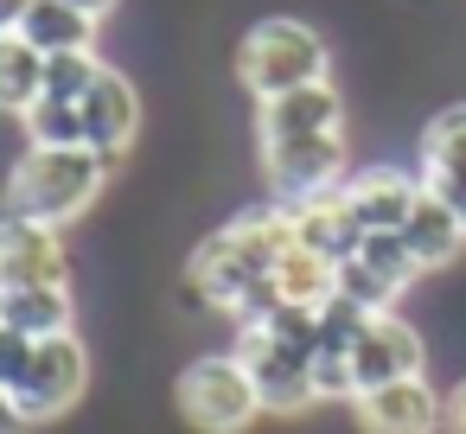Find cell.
Masks as SVG:
<instances>
[{"label": "cell", "instance_id": "9", "mask_svg": "<svg viewBox=\"0 0 466 434\" xmlns=\"http://www.w3.org/2000/svg\"><path fill=\"white\" fill-rule=\"evenodd\" d=\"M351 415H358V434H447V421H441L447 396L428 377L364 389V396H351Z\"/></svg>", "mask_w": 466, "mask_h": 434}, {"label": "cell", "instance_id": "22", "mask_svg": "<svg viewBox=\"0 0 466 434\" xmlns=\"http://www.w3.org/2000/svg\"><path fill=\"white\" fill-rule=\"evenodd\" d=\"M20 128H26V147H84V109H77V103L39 96V103L20 116Z\"/></svg>", "mask_w": 466, "mask_h": 434}, {"label": "cell", "instance_id": "21", "mask_svg": "<svg viewBox=\"0 0 466 434\" xmlns=\"http://www.w3.org/2000/svg\"><path fill=\"white\" fill-rule=\"evenodd\" d=\"M351 262H358L370 281H383L390 294H409V288L421 281V268H415V256H409V243H402L396 230H370V237H358Z\"/></svg>", "mask_w": 466, "mask_h": 434}, {"label": "cell", "instance_id": "24", "mask_svg": "<svg viewBox=\"0 0 466 434\" xmlns=\"http://www.w3.org/2000/svg\"><path fill=\"white\" fill-rule=\"evenodd\" d=\"M33 345H39V338H20L14 326H0V389H7V383H14V377L26 370V358H33Z\"/></svg>", "mask_w": 466, "mask_h": 434}, {"label": "cell", "instance_id": "12", "mask_svg": "<svg viewBox=\"0 0 466 434\" xmlns=\"http://www.w3.org/2000/svg\"><path fill=\"white\" fill-rule=\"evenodd\" d=\"M415 179H421L428 198H441V205L466 224V103H447V109L421 128Z\"/></svg>", "mask_w": 466, "mask_h": 434}, {"label": "cell", "instance_id": "18", "mask_svg": "<svg viewBox=\"0 0 466 434\" xmlns=\"http://www.w3.org/2000/svg\"><path fill=\"white\" fill-rule=\"evenodd\" d=\"M288 217H294V243H300V249H313V256H319V262H332V268H345V262H351V249H358V224L345 217V205H339V198L294 205Z\"/></svg>", "mask_w": 466, "mask_h": 434}, {"label": "cell", "instance_id": "23", "mask_svg": "<svg viewBox=\"0 0 466 434\" xmlns=\"http://www.w3.org/2000/svg\"><path fill=\"white\" fill-rule=\"evenodd\" d=\"M96 77H103L96 52H58V58H46V96L52 103H84Z\"/></svg>", "mask_w": 466, "mask_h": 434}, {"label": "cell", "instance_id": "8", "mask_svg": "<svg viewBox=\"0 0 466 434\" xmlns=\"http://www.w3.org/2000/svg\"><path fill=\"white\" fill-rule=\"evenodd\" d=\"M237 358H243V370H249V383L262 396V415H300V409L319 402L313 396V358L319 351H300V345H281V338L243 326L237 332Z\"/></svg>", "mask_w": 466, "mask_h": 434}, {"label": "cell", "instance_id": "25", "mask_svg": "<svg viewBox=\"0 0 466 434\" xmlns=\"http://www.w3.org/2000/svg\"><path fill=\"white\" fill-rule=\"evenodd\" d=\"M441 421H447V434H466V377L447 389V415Z\"/></svg>", "mask_w": 466, "mask_h": 434}, {"label": "cell", "instance_id": "15", "mask_svg": "<svg viewBox=\"0 0 466 434\" xmlns=\"http://www.w3.org/2000/svg\"><path fill=\"white\" fill-rule=\"evenodd\" d=\"M402 243H409V256H415V268L421 275H434V268H447V262H460V249H466V224L441 205V198H415V211H409V224L396 230Z\"/></svg>", "mask_w": 466, "mask_h": 434}, {"label": "cell", "instance_id": "19", "mask_svg": "<svg viewBox=\"0 0 466 434\" xmlns=\"http://www.w3.org/2000/svg\"><path fill=\"white\" fill-rule=\"evenodd\" d=\"M39 96H46V58L20 33H0V116H26Z\"/></svg>", "mask_w": 466, "mask_h": 434}, {"label": "cell", "instance_id": "27", "mask_svg": "<svg viewBox=\"0 0 466 434\" xmlns=\"http://www.w3.org/2000/svg\"><path fill=\"white\" fill-rule=\"evenodd\" d=\"M0 434H26V421H20V409H14L7 389H0Z\"/></svg>", "mask_w": 466, "mask_h": 434}, {"label": "cell", "instance_id": "1", "mask_svg": "<svg viewBox=\"0 0 466 434\" xmlns=\"http://www.w3.org/2000/svg\"><path fill=\"white\" fill-rule=\"evenodd\" d=\"M294 249V217L281 205H256V211H237L224 230H211L198 249H192V294L211 307V313H230L237 326H249L256 313L275 307V268L281 256Z\"/></svg>", "mask_w": 466, "mask_h": 434}, {"label": "cell", "instance_id": "14", "mask_svg": "<svg viewBox=\"0 0 466 434\" xmlns=\"http://www.w3.org/2000/svg\"><path fill=\"white\" fill-rule=\"evenodd\" d=\"M307 135H345V96L332 90V77L256 103V141H307Z\"/></svg>", "mask_w": 466, "mask_h": 434}, {"label": "cell", "instance_id": "11", "mask_svg": "<svg viewBox=\"0 0 466 434\" xmlns=\"http://www.w3.org/2000/svg\"><path fill=\"white\" fill-rule=\"evenodd\" d=\"M332 198L345 205V217L358 224V237L402 230L409 211H415V198H421V179L409 167H358V173H345V186Z\"/></svg>", "mask_w": 466, "mask_h": 434}, {"label": "cell", "instance_id": "2", "mask_svg": "<svg viewBox=\"0 0 466 434\" xmlns=\"http://www.w3.org/2000/svg\"><path fill=\"white\" fill-rule=\"evenodd\" d=\"M109 160L90 154V147H26L14 167H7V186H0V211L7 217H26V224H46V230H65L77 224L103 186H109Z\"/></svg>", "mask_w": 466, "mask_h": 434}, {"label": "cell", "instance_id": "7", "mask_svg": "<svg viewBox=\"0 0 466 434\" xmlns=\"http://www.w3.org/2000/svg\"><path fill=\"white\" fill-rule=\"evenodd\" d=\"M345 364H351V396L383 389V383H402V377H428V338L390 307V313H370L364 319V332L351 338Z\"/></svg>", "mask_w": 466, "mask_h": 434}, {"label": "cell", "instance_id": "28", "mask_svg": "<svg viewBox=\"0 0 466 434\" xmlns=\"http://www.w3.org/2000/svg\"><path fill=\"white\" fill-rule=\"evenodd\" d=\"M65 7H77V14H90V20H109L122 0H65Z\"/></svg>", "mask_w": 466, "mask_h": 434}, {"label": "cell", "instance_id": "5", "mask_svg": "<svg viewBox=\"0 0 466 434\" xmlns=\"http://www.w3.org/2000/svg\"><path fill=\"white\" fill-rule=\"evenodd\" d=\"M256 160H262V186H268V205L294 211V205H313V198H332L351 173V154H345V135H307V141H256Z\"/></svg>", "mask_w": 466, "mask_h": 434}, {"label": "cell", "instance_id": "4", "mask_svg": "<svg viewBox=\"0 0 466 434\" xmlns=\"http://www.w3.org/2000/svg\"><path fill=\"white\" fill-rule=\"evenodd\" d=\"M179 415L198 428V434H243V428H256V415H262V396H256V383H249V370H243V358L237 351H205V358H192L186 370H179Z\"/></svg>", "mask_w": 466, "mask_h": 434}, {"label": "cell", "instance_id": "6", "mask_svg": "<svg viewBox=\"0 0 466 434\" xmlns=\"http://www.w3.org/2000/svg\"><path fill=\"white\" fill-rule=\"evenodd\" d=\"M84 389H90V351H84L77 332L39 338L33 358H26V370L7 383V396H14V409H20L26 428H46V421L71 415Z\"/></svg>", "mask_w": 466, "mask_h": 434}, {"label": "cell", "instance_id": "20", "mask_svg": "<svg viewBox=\"0 0 466 434\" xmlns=\"http://www.w3.org/2000/svg\"><path fill=\"white\" fill-rule=\"evenodd\" d=\"M268 288H275V300H288V307H326V300H332V288H339V268L294 243V249L281 256V268H275V281H268Z\"/></svg>", "mask_w": 466, "mask_h": 434}, {"label": "cell", "instance_id": "17", "mask_svg": "<svg viewBox=\"0 0 466 434\" xmlns=\"http://www.w3.org/2000/svg\"><path fill=\"white\" fill-rule=\"evenodd\" d=\"M0 326H14L20 338H58L77 332V300L71 288H14L0 294Z\"/></svg>", "mask_w": 466, "mask_h": 434}, {"label": "cell", "instance_id": "13", "mask_svg": "<svg viewBox=\"0 0 466 434\" xmlns=\"http://www.w3.org/2000/svg\"><path fill=\"white\" fill-rule=\"evenodd\" d=\"M77 109H84V147L116 167V160L135 147V135H141V90H135L116 65H103V77L90 84V96H84Z\"/></svg>", "mask_w": 466, "mask_h": 434}, {"label": "cell", "instance_id": "3", "mask_svg": "<svg viewBox=\"0 0 466 434\" xmlns=\"http://www.w3.org/2000/svg\"><path fill=\"white\" fill-rule=\"evenodd\" d=\"M237 77L256 103L268 96H288V90H307V84H326L332 77V58H326V39L307 26V20H256L237 45Z\"/></svg>", "mask_w": 466, "mask_h": 434}, {"label": "cell", "instance_id": "16", "mask_svg": "<svg viewBox=\"0 0 466 434\" xmlns=\"http://www.w3.org/2000/svg\"><path fill=\"white\" fill-rule=\"evenodd\" d=\"M96 33H103V20L65 7V0H33L26 20H20V39H26L39 58H58V52H96Z\"/></svg>", "mask_w": 466, "mask_h": 434}, {"label": "cell", "instance_id": "26", "mask_svg": "<svg viewBox=\"0 0 466 434\" xmlns=\"http://www.w3.org/2000/svg\"><path fill=\"white\" fill-rule=\"evenodd\" d=\"M26 7H33V0H0V33H20Z\"/></svg>", "mask_w": 466, "mask_h": 434}, {"label": "cell", "instance_id": "10", "mask_svg": "<svg viewBox=\"0 0 466 434\" xmlns=\"http://www.w3.org/2000/svg\"><path fill=\"white\" fill-rule=\"evenodd\" d=\"M14 288H71V256L58 230L0 211V294Z\"/></svg>", "mask_w": 466, "mask_h": 434}]
</instances>
